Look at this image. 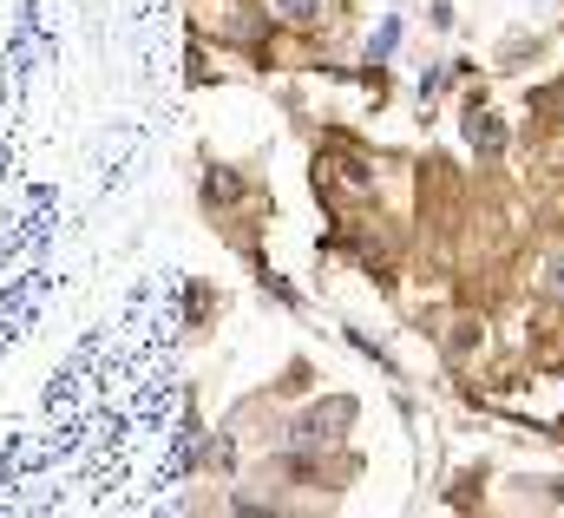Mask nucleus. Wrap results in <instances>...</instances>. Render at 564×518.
Here are the masks:
<instances>
[{"label": "nucleus", "instance_id": "1", "mask_svg": "<svg viewBox=\"0 0 564 518\" xmlns=\"http://www.w3.org/2000/svg\"><path fill=\"white\" fill-rule=\"evenodd\" d=\"M53 217H59V191H53V184H26V191L13 197V211H0V262L40 250L46 230H53Z\"/></svg>", "mask_w": 564, "mask_h": 518}, {"label": "nucleus", "instance_id": "2", "mask_svg": "<svg viewBox=\"0 0 564 518\" xmlns=\"http://www.w3.org/2000/svg\"><path fill=\"white\" fill-rule=\"evenodd\" d=\"M46 53H53L46 13H40V0H20V20H13V33H7V73H13V86H26Z\"/></svg>", "mask_w": 564, "mask_h": 518}, {"label": "nucleus", "instance_id": "3", "mask_svg": "<svg viewBox=\"0 0 564 518\" xmlns=\"http://www.w3.org/2000/svg\"><path fill=\"white\" fill-rule=\"evenodd\" d=\"M46 289H53V276H46V269H33V276H20V282H7V289H0V348H13V342L33 328V315H40Z\"/></svg>", "mask_w": 564, "mask_h": 518}, {"label": "nucleus", "instance_id": "4", "mask_svg": "<svg viewBox=\"0 0 564 518\" xmlns=\"http://www.w3.org/2000/svg\"><path fill=\"white\" fill-rule=\"evenodd\" d=\"M132 158H139V126H112L99 144V184H126Z\"/></svg>", "mask_w": 564, "mask_h": 518}, {"label": "nucleus", "instance_id": "5", "mask_svg": "<svg viewBox=\"0 0 564 518\" xmlns=\"http://www.w3.org/2000/svg\"><path fill=\"white\" fill-rule=\"evenodd\" d=\"M466 144H473L479 158H499V151H506V119L486 112V106H473V112H466Z\"/></svg>", "mask_w": 564, "mask_h": 518}, {"label": "nucleus", "instance_id": "6", "mask_svg": "<svg viewBox=\"0 0 564 518\" xmlns=\"http://www.w3.org/2000/svg\"><path fill=\"white\" fill-rule=\"evenodd\" d=\"M394 46H401V20H381V26H375V40H368V60H388Z\"/></svg>", "mask_w": 564, "mask_h": 518}, {"label": "nucleus", "instance_id": "7", "mask_svg": "<svg viewBox=\"0 0 564 518\" xmlns=\"http://www.w3.org/2000/svg\"><path fill=\"white\" fill-rule=\"evenodd\" d=\"M270 7H276L282 20H295V26H302V20H315V13H322V0H270Z\"/></svg>", "mask_w": 564, "mask_h": 518}, {"label": "nucleus", "instance_id": "8", "mask_svg": "<svg viewBox=\"0 0 564 518\" xmlns=\"http://www.w3.org/2000/svg\"><path fill=\"white\" fill-rule=\"evenodd\" d=\"M440 86H446V66H426V73H421V99H426V106L440 99Z\"/></svg>", "mask_w": 564, "mask_h": 518}, {"label": "nucleus", "instance_id": "9", "mask_svg": "<svg viewBox=\"0 0 564 518\" xmlns=\"http://www.w3.org/2000/svg\"><path fill=\"white\" fill-rule=\"evenodd\" d=\"M545 289H552V295H564V257L545 262Z\"/></svg>", "mask_w": 564, "mask_h": 518}, {"label": "nucleus", "instance_id": "10", "mask_svg": "<svg viewBox=\"0 0 564 518\" xmlns=\"http://www.w3.org/2000/svg\"><path fill=\"white\" fill-rule=\"evenodd\" d=\"M7 171H13V158H7V144H0V177H7Z\"/></svg>", "mask_w": 564, "mask_h": 518}, {"label": "nucleus", "instance_id": "11", "mask_svg": "<svg viewBox=\"0 0 564 518\" xmlns=\"http://www.w3.org/2000/svg\"><path fill=\"white\" fill-rule=\"evenodd\" d=\"M0 99H7V86H0Z\"/></svg>", "mask_w": 564, "mask_h": 518}]
</instances>
